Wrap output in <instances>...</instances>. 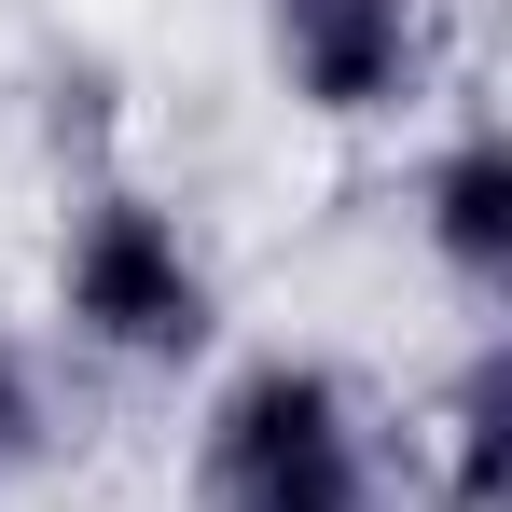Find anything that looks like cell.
Listing matches in <instances>:
<instances>
[{
    "mask_svg": "<svg viewBox=\"0 0 512 512\" xmlns=\"http://www.w3.org/2000/svg\"><path fill=\"white\" fill-rule=\"evenodd\" d=\"M402 208H416V250L457 305H512V139L499 125H457Z\"/></svg>",
    "mask_w": 512,
    "mask_h": 512,
    "instance_id": "obj_4",
    "label": "cell"
},
{
    "mask_svg": "<svg viewBox=\"0 0 512 512\" xmlns=\"http://www.w3.org/2000/svg\"><path fill=\"white\" fill-rule=\"evenodd\" d=\"M388 499V457L374 416L333 360L305 346H263L208 388L194 416V512H374Z\"/></svg>",
    "mask_w": 512,
    "mask_h": 512,
    "instance_id": "obj_1",
    "label": "cell"
},
{
    "mask_svg": "<svg viewBox=\"0 0 512 512\" xmlns=\"http://www.w3.org/2000/svg\"><path fill=\"white\" fill-rule=\"evenodd\" d=\"M429 512H512V346L499 333L429 402Z\"/></svg>",
    "mask_w": 512,
    "mask_h": 512,
    "instance_id": "obj_5",
    "label": "cell"
},
{
    "mask_svg": "<svg viewBox=\"0 0 512 512\" xmlns=\"http://www.w3.org/2000/svg\"><path fill=\"white\" fill-rule=\"evenodd\" d=\"M42 471V374H28V333L0 319V499Z\"/></svg>",
    "mask_w": 512,
    "mask_h": 512,
    "instance_id": "obj_6",
    "label": "cell"
},
{
    "mask_svg": "<svg viewBox=\"0 0 512 512\" xmlns=\"http://www.w3.org/2000/svg\"><path fill=\"white\" fill-rule=\"evenodd\" d=\"M443 0H263V70L305 125H388L429 97Z\"/></svg>",
    "mask_w": 512,
    "mask_h": 512,
    "instance_id": "obj_3",
    "label": "cell"
},
{
    "mask_svg": "<svg viewBox=\"0 0 512 512\" xmlns=\"http://www.w3.org/2000/svg\"><path fill=\"white\" fill-rule=\"evenodd\" d=\"M56 319L111 374H194L222 346V277L153 180H84L56 222Z\"/></svg>",
    "mask_w": 512,
    "mask_h": 512,
    "instance_id": "obj_2",
    "label": "cell"
}]
</instances>
